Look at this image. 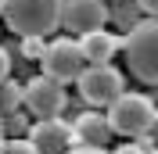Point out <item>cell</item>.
Wrapping results in <instances>:
<instances>
[{
	"label": "cell",
	"instance_id": "1",
	"mask_svg": "<svg viewBox=\"0 0 158 154\" xmlns=\"http://www.w3.org/2000/svg\"><path fill=\"white\" fill-rule=\"evenodd\" d=\"M65 0H4V25L15 36H50L61 29Z\"/></svg>",
	"mask_w": 158,
	"mask_h": 154
},
{
	"label": "cell",
	"instance_id": "2",
	"mask_svg": "<svg viewBox=\"0 0 158 154\" xmlns=\"http://www.w3.org/2000/svg\"><path fill=\"white\" fill-rule=\"evenodd\" d=\"M122 54H126V68L140 83L158 86V18L133 25L122 43Z\"/></svg>",
	"mask_w": 158,
	"mask_h": 154
},
{
	"label": "cell",
	"instance_id": "3",
	"mask_svg": "<svg viewBox=\"0 0 158 154\" xmlns=\"http://www.w3.org/2000/svg\"><path fill=\"white\" fill-rule=\"evenodd\" d=\"M155 115H158L155 100L144 97V93H122L118 100L108 104V122H111V129H115L118 136H129V140L155 133Z\"/></svg>",
	"mask_w": 158,
	"mask_h": 154
},
{
	"label": "cell",
	"instance_id": "4",
	"mask_svg": "<svg viewBox=\"0 0 158 154\" xmlns=\"http://www.w3.org/2000/svg\"><path fill=\"white\" fill-rule=\"evenodd\" d=\"M76 86L90 107H108L111 100L126 93V75L111 68V61H101V65H86V72L76 79Z\"/></svg>",
	"mask_w": 158,
	"mask_h": 154
},
{
	"label": "cell",
	"instance_id": "5",
	"mask_svg": "<svg viewBox=\"0 0 158 154\" xmlns=\"http://www.w3.org/2000/svg\"><path fill=\"white\" fill-rule=\"evenodd\" d=\"M40 65H43V75L58 79V83H76L86 72L90 61L83 54V47H79V39H50Z\"/></svg>",
	"mask_w": 158,
	"mask_h": 154
},
{
	"label": "cell",
	"instance_id": "6",
	"mask_svg": "<svg viewBox=\"0 0 158 154\" xmlns=\"http://www.w3.org/2000/svg\"><path fill=\"white\" fill-rule=\"evenodd\" d=\"M108 22V0H65L61 4V29L72 36L104 29Z\"/></svg>",
	"mask_w": 158,
	"mask_h": 154
},
{
	"label": "cell",
	"instance_id": "7",
	"mask_svg": "<svg viewBox=\"0 0 158 154\" xmlns=\"http://www.w3.org/2000/svg\"><path fill=\"white\" fill-rule=\"evenodd\" d=\"M65 83L50 75H36L25 83V107H29L36 118H58L65 111Z\"/></svg>",
	"mask_w": 158,
	"mask_h": 154
},
{
	"label": "cell",
	"instance_id": "8",
	"mask_svg": "<svg viewBox=\"0 0 158 154\" xmlns=\"http://www.w3.org/2000/svg\"><path fill=\"white\" fill-rule=\"evenodd\" d=\"M29 140L40 147V154H65L76 136H72V122L65 118H36V125H29Z\"/></svg>",
	"mask_w": 158,
	"mask_h": 154
},
{
	"label": "cell",
	"instance_id": "9",
	"mask_svg": "<svg viewBox=\"0 0 158 154\" xmlns=\"http://www.w3.org/2000/svg\"><path fill=\"white\" fill-rule=\"evenodd\" d=\"M72 136H76V144H83V147H108V140L115 136V129H111V122H108V111H104V115H101V111H83V115H76Z\"/></svg>",
	"mask_w": 158,
	"mask_h": 154
},
{
	"label": "cell",
	"instance_id": "10",
	"mask_svg": "<svg viewBox=\"0 0 158 154\" xmlns=\"http://www.w3.org/2000/svg\"><path fill=\"white\" fill-rule=\"evenodd\" d=\"M122 43L126 39L115 36V32L108 29H97V32H86V36H79V47H83V54H86L90 65H101V61H111L115 58V50H122Z\"/></svg>",
	"mask_w": 158,
	"mask_h": 154
},
{
	"label": "cell",
	"instance_id": "11",
	"mask_svg": "<svg viewBox=\"0 0 158 154\" xmlns=\"http://www.w3.org/2000/svg\"><path fill=\"white\" fill-rule=\"evenodd\" d=\"M47 54V36H22V58L40 61Z\"/></svg>",
	"mask_w": 158,
	"mask_h": 154
},
{
	"label": "cell",
	"instance_id": "12",
	"mask_svg": "<svg viewBox=\"0 0 158 154\" xmlns=\"http://www.w3.org/2000/svg\"><path fill=\"white\" fill-rule=\"evenodd\" d=\"M4 154H40V147L25 136V140H7L4 144Z\"/></svg>",
	"mask_w": 158,
	"mask_h": 154
},
{
	"label": "cell",
	"instance_id": "13",
	"mask_svg": "<svg viewBox=\"0 0 158 154\" xmlns=\"http://www.w3.org/2000/svg\"><path fill=\"white\" fill-rule=\"evenodd\" d=\"M65 154H108V151H104V147H83V144H72Z\"/></svg>",
	"mask_w": 158,
	"mask_h": 154
},
{
	"label": "cell",
	"instance_id": "14",
	"mask_svg": "<svg viewBox=\"0 0 158 154\" xmlns=\"http://www.w3.org/2000/svg\"><path fill=\"white\" fill-rule=\"evenodd\" d=\"M7 72H11V54L0 47V83H7Z\"/></svg>",
	"mask_w": 158,
	"mask_h": 154
},
{
	"label": "cell",
	"instance_id": "15",
	"mask_svg": "<svg viewBox=\"0 0 158 154\" xmlns=\"http://www.w3.org/2000/svg\"><path fill=\"white\" fill-rule=\"evenodd\" d=\"M111 154H144V147L137 144V140H129V144H122V147H115Z\"/></svg>",
	"mask_w": 158,
	"mask_h": 154
},
{
	"label": "cell",
	"instance_id": "16",
	"mask_svg": "<svg viewBox=\"0 0 158 154\" xmlns=\"http://www.w3.org/2000/svg\"><path fill=\"white\" fill-rule=\"evenodd\" d=\"M137 4H140L144 11H148L151 18H158V0H137Z\"/></svg>",
	"mask_w": 158,
	"mask_h": 154
},
{
	"label": "cell",
	"instance_id": "17",
	"mask_svg": "<svg viewBox=\"0 0 158 154\" xmlns=\"http://www.w3.org/2000/svg\"><path fill=\"white\" fill-rule=\"evenodd\" d=\"M4 144H7V140H4V129H0V154H4Z\"/></svg>",
	"mask_w": 158,
	"mask_h": 154
},
{
	"label": "cell",
	"instance_id": "18",
	"mask_svg": "<svg viewBox=\"0 0 158 154\" xmlns=\"http://www.w3.org/2000/svg\"><path fill=\"white\" fill-rule=\"evenodd\" d=\"M155 136H158V115H155Z\"/></svg>",
	"mask_w": 158,
	"mask_h": 154
},
{
	"label": "cell",
	"instance_id": "19",
	"mask_svg": "<svg viewBox=\"0 0 158 154\" xmlns=\"http://www.w3.org/2000/svg\"><path fill=\"white\" fill-rule=\"evenodd\" d=\"M0 18H4V0H0Z\"/></svg>",
	"mask_w": 158,
	"mask_h": 154
}]
</instances>
